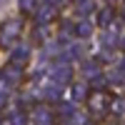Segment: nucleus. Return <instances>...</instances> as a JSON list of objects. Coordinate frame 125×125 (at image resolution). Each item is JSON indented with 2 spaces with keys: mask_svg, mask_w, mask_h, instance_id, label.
I'll use <instances>...</instances> for the list:
<instances>
[]
</instances>
